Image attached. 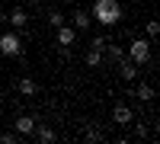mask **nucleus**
I'll return each instance as SVG.
<instances>
[{
    "label": "nucleus",
    "instance_id": "nucleus-11",
    "mask_svg": "<svg viewBox=\"0 0 160 144\" xmlns=\"http://www.w3.org/2000/svg\"><path fill=\"white\" fill-rule=\"evenodd\" d=\"M32 135H35L38 141H42V144H51V141H55V132H51L48 125H42V122H38V128H35Z\"/></svg>",
    "mask_w": 160,
    "mask_h": 144
},
{
    "label": "nucleus",
    "instance_id": "nucleus-13",
    "mask_svg": "<svg viewBox=\"0 0 160 144\" xmlns=\"http://www.w3.org/2000/svg\"><path fill=\"white\" fill-rule=\"evenodd\" d=\"M99 61H102V51H96V48H90V51H87V64H90V67H96Z\"/></svg>",
    "mask_w": 160,
    "mask_h": 144
},
{
    "label": "nucleus",
    "instance_id": "nucleus-6",
    "mask_svg": "<svg viewBox=\"0 0 160 144\" xmlns=\"http://www.w3.org/2000/svg\"><path fill=\"white\" fill-rule=\"evenodd\" d=\"M118 74H122V80H135L138 77V64H131L128 58H118Z\"/></svg>",
    "mask_w": 160,
    "mask_h": 144
},
{
    "label": "nucleus",
    "instance_id": "nucleus-19",
    "mask_svg": "<svg viewBox=\"0 0 160 144\" xmlns=\"http://www.w3.org/2000/svg\"><path fill=\"white\" fill-rule=\"evenodd\" d=\"M32 3H42V0H32Z\"/></svg>",
    "mask_w": 160,
    "mask_h": 144
},
{
    "label": "nucleus",
    "instance_id": "nucleus-10",
    "mask_svg": "<svg viewBox=\"0 0 160 144\" xmlns=\"http://www.w3.org/2000/svg\"><path fill=\"white\" fill-rule=\"evenodd\" d=\"M16 90H19L22 96H35V93H38V83L32 80V77H22V80L16 83Z\"/></svg>",
    "mask_w": 160,
    "mask_h": 144
},
{
    "label": "nucleus",
    "instance_id": "nucleus-15",
    "mask_svg": "<svg viewBox=\"0 0 160 144\" xmlns=\"http://www.w3.org/2000/svg\"><path fill=\"white\" fill-rule=\"evenodd\" d=\"M83 138H87V141H102V132H99V128H87Z\"/></svg>",
    "mask_w": 160,
    "mask_h": 144
},
{
    "label": "nucleus",
    "instance_id": "nucleus-4",
    "mask_svg": "<svg viewBox=\"0 0 160 144\" xmlns=\"http://www.w3.org/2000/svg\"><path fill=\"white\" fill-rule=\"evenodd\" d=\"M131 119H135L131 106H125V102H115V106H112V122L115 125H131Z\"/></svg>",
    "mask_w": 160,
    "mask_h": 144
},
{
    "label": "nucleus",
    "instance_id": "nucleus-2",
    "mask_svg": "<svg viewBox=\"0 0 160 144\" xmlns=\"http://www.w3.org/2000/svg\"><path fill=\"white\" fill-rule=\"evenodd\" d=\"M125 58L131 64H138V67H144V64H151V38H131V45L125 51Z\"/></svg>",
    "mask_w": 160,
    "mask_h": 144
},
{
    "label": "nucleus",
    "instance_id": "nucleus-12",
    "mask_svg": "<svg viewBox=\"0 0 160 144\" xmlns=\"http://www.w3.org/2000/svg\"><path fill=\"white\" fill-rule=\"evenodd\" d=\"M135 96H138L141 102H151V99H154V87H151V83H138V90H135Z\"/></svg>",
    "mask_w": 160,
    "mask_h": 144
},
{
    "label": "nucleus",
    "instance_id": "nucleus-3",
    "mask_svg": "<svg viewBox=\"0 0 160 144\" xmlns=\"http://www.w3.org/2000/svg\"><path fill=\"white\" fill-rule=\"evenodd\" d=\"M0 55L3 58H19L22 55V38L16 32H3L0 35Z\"/></svg>",
    "mask_w": 160,
    "mask_h": 144
},
{
    "label": "nucleus",
    "instance_id": "nucleus-18",
    "mask_svg": "<svg viewBox=\"0 0 160 144\" xmlns=\"http://www.w3.org/2000/svg\"><path fill=\"white\" fill-rule=\"evenodd\" d=\"M0 144H16V135H13V132H3V135H0Z\"/></svg>",
    "mask_w": 160,
    "mask_h": 144
},
{
    "label": "nucleus",
    "instance_id": "nucleus-9",
    "mask_svg": "<svg viewBox=\"0 0 160 144\" xmlns=\"http://www.w3.org/2000/svg\"><path fill=\"white\" fill-rule=\"evenodd\" d=\"M16 132L19 135H32L35 132V119H32V115H19V119H16Z\"/></svg>",
    "mask_w": 160,
    "mask_h": 144
},
{
    "label": "nucleus",
    "instance_id": "nucleus-7",
    "mask_svg": "<svg viewBox=\"0 0 160 144\" xmlns=\"http://www.w3.org/2000/svg\"><path fill=\"white\" fill-rule=\"evenodd\" d=\"M90 22H93V19H90V13H87V10H77L74 16H71V26H74L77 32H83V29H90Z\"/></svg>",
    "mask_w": 160,
    "mask_h": 144
},
{
    "label": "nucleus",
    "instance_id": "nucleus-8",
    "mask_svg": "<svg viewBox=\"0 0 160 144\" xmlns=\"http://www.w3.org/2000/svg\"><path fill=\"white\" fill-rule=\"evenodd\" d=\"M10 22H13V29H26V22H29V16H26V10L13 7V10H10Z\"/></svg>",
    "mask_w": 160,
    "mask_h": 144
},
{
    "label": "nucleus",
    "instance_id": "nucleus-17",
    "mask_svg": "<svg viewBox=\"0 0 160 144\" xmlns=\"http://www.w3.org/2000/svg\"><path fill=\"white\" fill-rule=\"evenodd\" d=\"M157 32H160V26L154 19H148V38H157Z\"/></svg>",
    "mask_w": 160,
    "mask_h": 144
},
{
    "label": "nucleus",
    "instance_id": "nucleus-1",
    "mask_svg": "<svg viewBox=\"0 0 160 144\" xmlns=\"http://www.w3.org/2000/svg\"><path fill=\"white\" fill-rule=\"evenodd\" d=\"M90 16L96 19L99 26L112 29V26H118V22H122V3H118V0H96Z\"/></svg>",
    "mask_w": 160,
    "mask_h": 144
},
{
    "label": "nucleus",
    "instance_id": "nucleus-5",
    "mask_svg": "<svg viewBox=\"0 0 160 144\" xmlns=\"http://www.w3.org/2000/svg\"><path fill=\"white\" fill-rule=\"evenodd\" d=\"M74 38H77V29H74V26H68V22L58 26V45H61V48H71Z\"/></svg>",
    "mask_w": 160,
    "mask_h": 144
},
{
    "label": "nucleus",
    "instance_id": "nucleus-16",
    "mask_svg": "<svg viewBox=\"0 0 160 144\" xmlns=\"http://www.w3.org/2000/svg\"><path fill=\"white\" fill-rule=\"evenodd\" d=\"M90 48L102 51V48H106V38H102V35H93V38H90Z\"/></svg>",
    "mask_w": 160,
    "mask_h": 144
},
{
    "label": "nucleus",
    "instance_id": "nucleus-14",
    "mask_svg": "<svg viewBox=\"0 0 160 144\" xmlns=\"http://www.w3.org/2000/svg\"><path fill=\"white\" fill-rule=\"evenodd\" d=\"M48 26H55V29H58V26H64V16H61L58 10H51V13H48Z\"/></svg>",
    "mask_w": 160,
    "mask_h": 144
}]
</instances>
